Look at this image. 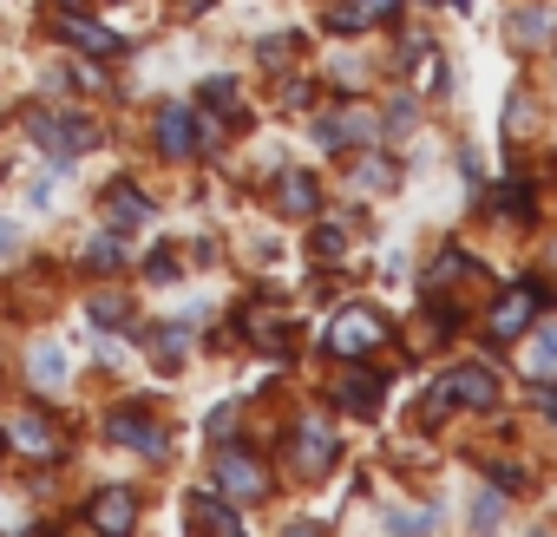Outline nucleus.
<instances>
[{
	"instance_id": "nucleus-1",
	"label": "nucleus",
	"mask_w": 557,
	"mask_h": 537,
	"mask_svg": "<svg viewBox=\"0 0 557 537\" xmlns=\"http://www.w3.org/2000/svg\"><path fill=\"white\" fill-rule=\"evenodd\" d=\"M106 439H112V446H132L138 459H164V452H171V433H164V420H158L145 400L112 407V413H106Z\"/></svg>"
},
{
	"instance_id": "nucleus-2",
	"label": "nucleus",
	"mask_w": 557,
	"mask_h": 537,
	"mask_svg": "<svg viewBox=\"0 0 557 537\" xmlns=\"http://www.w3.org/2000/svg\"><path fill=\"white\" fill-rule=\"evenodd\" d=\"M329 354H348V361H361V354H374L381 341H387V315L381 309H368V302H348L335 322H329Z\"/></svg>"
},
{
	"instance_id": "nucleus-3",
	"label": "nucleus",
	"mask_w": 557,
	"mask_h": 537,
	"mask_svg": "<svg viewBox=\"0 0 557 537\" xmlns=\"http://www.w3.org/2000/svg\"><path fill=\"white\" fill-rule=\"evenodd\" d=\"M210 472H216V491L223 498H262L269 491V465L249 459L243 446H216L210 452Z\"/></svg>"
},
{
	"instance_id": "nucleus-4",
	"label": "nucleus",
	"mask_w": 557,
	"mask_h": 537,
	"mask_svg": "<svg viewBox=\"0 0 557 537\" xmlns=\"http://www.w3.org/2000/svg\"><path fill=\"white\" fill-rule=\"evenodd\" d=\"M27 132H34V138H40V145H47V151H53L60 164L99 145V132H92V125H79L73 112H34V118H27Z\"/></svg>"
},
{
	"instance_id": "nucleus-5",
	"label": "nucleus",
	"mask_w": 557,
	"mask_h": 537,
	"mask_svg": "<svg viewBox=\"0 0 557 537\" xmlns=\"http://www.w3.org/2000/svg\"><path fill=\"white\" fill-rule=\"evenodd\" d=\"M374 138H381V118L361 112V105L322 112V118H315V145H322V151H355V145H374Z\"/></svg>"
},
{
	"instance_id": "nucleus-6",
	"label": "nucleus",
	"mask_w": 557,
	"mask_h": 537,
	"mask_svg": "<svg viewBox=\"0 0 557 537\" xmlns=\"http://www.w3.org/2000/svg\"><path fill=\"white\" fill-rule=\"evenodd\" d=\"M203 138H210V118H197V112H184V105H164V112H158V151H164V158H190Z\"/></svg>"
},
{
	"instance_id": "nucleus-7",
	"label": "nucleus",
	"mask_w": 557,
	"mask_h": 537,
	"mask_svg": "<svg viewBox=\"0 0 557 537\" xmlns=\"http://www.w3.org/2000/svg\"><path fill=\"white\" fill-rule=\"evenodd\" d=\"M537 302H550V296H544V289H531V283L505 289V296H498V309H492V322H485V328H492V341H518V335L531 328V309H537Z\"/></svg>"
},
{
	"instance_id": "nucleus-8",
	"label": "nucleus",
	"mask_w": 557,
	"mask_h": 537,
	"mask_svg": "<svg viewBox=\"0 0 557 537\" xmlns=\"http://www.w3.org/2000/svg\"><path fill=\"white\" fill-rule=\"evenodd\" d=\"M440 394H446L453 407H498V374L479 367V361H466V367H453V374L440 380Z\"/></svg>"
},
{
	"instance_id": "nucleus-9",
	"label": "nucleus",
	"mask_w": 557,
	"mask_h": 537,
	"mask_svg": "<svg viewBox=\"0 0 557 537\" xmlns=\"http://www.w3.org/2000/svg\"><path fill=\"white\" fill-rule=\"evenodd\" d=\"M289 452H296V465L315 478V472H329V465L342 459V439H335L329 426H296V433H289Z\"/></svg>"
},
{
	"instance_id": "nucleus-10",
	"label": "nucleus",
	"mask_w": 557,
	"mask_h": 537,
	"mask_svg": "<svg viewBox=\"0 0 557 537\" xmlns=\"http://www.w3.org/2000/svg\"><path fill=\"white\" fill-rule=\"evenodd\" d=\"M53 34H60V40H73V47H86V53H119V34L92 27V21H86V14H73V8H60V14H53Z\"/></svg>"
},
{
	"instance_id": "nucleus-11",
	"label": "nucleus",
	"mask_w": 557,
	"mask_h": 537,
	"mask_svg": "<svg viewBox=\"0 0 557 537\" xmlns=\"http://www.w3.org/2000/svg\"><path fill=\"white\" fill-rule=\"evenodd\" d=\"M86 524H92V530H132V524H138L132 491H119V485H112V491H99V498L86 504Z\"/></svg>"
},
{
	"instance_id": "nucleus-12",
	"label": "nucleus",
	"mask_w": 557,
	"mask_h": 537,
	"mask_svg": "<svg viewBox=\"0 0 557 537\" xmlns=\"http://www.w3.org/2000/svg\"><path fill=\"white\" fill-rule=\"evenodd\" d=\"M8 439H14L27 459H53V452H60V433H53V420H40V413H21V420L8 426Z\"/></svg>"
},
{
	"instance_id": "nucleus-13",
	"label": "nucleus",
	"mask_w": 557,
	"mask_h": 537,
	"mask_svg": "<svg viewBox=\"0 0 557 537\" xmlns=\"http://www.w3.org/2000/svg\"><path fill=\"white\" fill-rule=\"evenodd\" d=\"M505 40H511V53L544 47V40H550V8H518V14L505 21Z\"/></svg>"
},
{
	"instance_id": "nucleus-14",
	"label": "nucleus",
	"mask_w": 557,
	"mask_h": 537,
	"mask_svg": "<svg viewBox=\"0 0 557 537\" xmlns=\"http://www.w3.org/2000/svg\"><path fill=\"white\" fill-rule=\"evenodd\" d=\"M381 374H342V387H335V400L348 407V413H361V420H374L381 413Z\"/></svg>"
},
{
	"instance_id": "nucleus-15",
	"label": "nucleus",
	"mask_w": 557,
	"mask_h": 537,
	"mask_svg": "<svg viewBox=\"0 0 557 537\" xmlns=\"http://www.w3.org/2000/svg\"><path fill=\"white\" fill-rule=\"evenodd\" d=\"M275 203H283L289 216H315V210H322V190H315L309 171H283V184H275Z\"/></svg>"
},
{
	"instance_id": "nucleus-16",
	"label": "nucleus",
	"mask_w": 557,
	"mask_h": 537,
	"mask_svg": "<svg viewBox=\"0 0 557 537\" xmlns=\"http://www.w3.org/2000/svg\"><path fill=\"white\" fill-rule=\"evenodd\" d=\"M184 511H190V524H197V530H223V537H236V530H243V517H236L223 498H210V491H190V504H184Z\"/></svg>"
},
{
	"instance_id": "nucleus-17",
	"label": "nucleus",
	"mask_w": 557,
	"mask_h": 537,
	"mask_svg": "<svg viewBox=\"0 0 557 537\" xmlns=\"http://www.w3.org/2000/svg\"><path fill=\"white\" fill-rule=\"evenodd\" d=\"M106 216H112L119 229H132V223H151V203H145V190L112 184V190H106Z\"/></svg>"
},
{
	"instance_id": "nucleus-18",
	"label": "nucleus",
	"mask_w": 557,
	"mask_h": 537,
	"mask_svg": "<svg viewBox=\"0 0 557 537\" xmlns=\"http://www.w3.org/2000/svg\"><path fill=\"white\" fill-rule=\"evenodd\" d=\"M524 367L537 387H557V328H537V341L524 348Z\"/></svg>"
},
{
	"instance_id": "nucleus-19",
	"label": "nucleus",
	"mask_w": 557,
	"mask_h": 537,
	"mask_svg": "<svg viewBox=\"0 0 557 537\" xmlns=\"http://www.w3.org/2000/svg\"><path fill=\"white\" fill-rule=\"evenodd\" d=\"M27 374H34V387H40V394H53V387L66 380V354H60L53 341H40V348L27 354Z\"/></svg>"
},
{
	"instance_id": "nucleus-20",
	"label": "nucleus",
	"mask_w": 557,
	"mask_h": 537,
	"mask_svg": "<svg viewBox=\"0 0 557 537\" xmlns=\"http://www.w3.org/2000/svg\"><path fill=\"white\" fill-rule=\"evenodd\" d=\"M236 322L249 328V341H256V348H269V354H289V335H283V322H275V315H262V309H243Z\"/></svg>"
},
{
	"instance_id": "nucleus-21",
	"label": "nucleus",
	"mask_w": 557,
	"mask_h": 537,
	"mask_svg": "<svg viewBox=\"0 0 557 537\" xmlns=\"http://www.w3.org/2000/svg\"><path fill=\"white\" fill-rule=\"evenodd\" d=\"M459 276H472V255H466V249H446V255L433 262V276H426V296H446Z\"/></svg>"
},
{
	"instance_id": "nucleus-22",
	"label": "nucleus",
	"mask_w": 557,
	"mask_h": 537,
	"mask_svg": "<svg viewBox=\"0 0 557 537\" xmlns=\"http://www.w3.org/2000/svg\"><path fill=\"white\" fill-rule=\"evenodd\" d=\"M394 184H400L394 158H361V164H355V190H374V197H387Z\"/></svg>"
},
{
	"instance_id": "nucleus-23",
	"label": "nucleus",
	"mask_w": 557,
	"mask_h": 537,
	"mask_svg": "<svg viewBox=\"0 0 557 537\" xmlns=\"http://www.w3.org/2000/svg\"><path fill=\"white\" fill-rule=\"evenodd\" d=\"M86 268H92V276H119V268H125V242L119 236H92L86 242Z\"/></svg>"
},
{
	"instance_id": "nucleus-24",
	"label": "nucleus",
	"mask_w": 557,
	"mask_h": 537,
	"mask_svg": "<svg viewBox=\"0 0 557 537\" xmlns=\"http://www.w3.org/2000/svg\"><path fill=\"white\" fill-rule=\"evenodd\" d=\"M492 203H498V216H505V223H518V216L531 210V184H524V177H505V184L492 190Z\"/></svg>"
},
{
	"instance_id": "nucleus-25",
	"label": "nucleus",
	"mask_w": 557,
	"mask_h": 537,
	"mask_svg": "<svg viewBox=\"0 0 557 537\" xmlns=\"http://www.w3.org/2000/svg\"><path fill=\"white\" fill-rule=\"evenodd\" d=\"M309 249H315V262H342V255H348V229H342V223H322V229L309 236Z\"/></svg>"
},
{
	"instance_id": "nucleus-26",
	"label": "nucleus",
	"mask_w": 557,
	"mask_h": 537,
	"mask_svg": "<svg viewBox=\"0 0 557 537\" xmlns=\"http://www.w3.org/2000/svg\"><path fill=\"white\" fill-rule=\"evenodd\" d=\"M145 348H151L158 367H177L184 361V328H158V335H145Z\"/></svg>"
},
{
	"instance_id": "nucleus-27",
	"label": "nucleus",
	"mask_w": 557,
	"mask_h": 537,
	"mask_svg": "<svg viewBox=\"0 0 557 537\" xmlns=\"http://www.w3.org/2000/svg\"><path fill=\"white\" fill-rule=\"evenodd\" d=\"M413 60H420V66H413V79H420L426 92H446V60H440V47H420Z\"/></svg>"
},
{
	"instance_id": "nucleus-28",
	"label": "nucleus",
	"mask_w": 557,
	"mask_h": 537,
	"mask_svg": "<svg viewBox=\"0 0 557 537\" xmlns=\"http://www.w3.org/2000/svg\"><path fill=\"white\" fill-rule=\"evenodd\" d=\"M524 125H531V99L511 92V99H505V138H524Z\"/></svg>"
},
{
	"instance_id": "nucleus-29",
	"label": "nucleus",
	"mask_w": 557,
	"mask_h": 537,
	"mask_svg": "<svg viewBox=\"0 0 557 537\" xmlns=\"http://www.w3.org/2000/svg\"><path fill=\"white\" fill-rule=\"evenodd\" d=\"M86 309H92V322H99V328H106V322H125V315H132V309H125V296H106V289H99V296H92Z\"/></svg>"
},
{
	"instance_id": "nucleus-30",
	"label": "nucleus",
	"mask_w": 557,
	"mask_h": 537,
	"mask_svg": "<svg viewBox=\"0 0 557 537\" xmlns=\"http://www.w3.org/2000/svg\"><path fill=\"white\" fill-rule=\"evenodd\" d=\"M329 27H335V34H361V27H374V21H368L361 8H348V0H342V8H329Z\"/></svg>"
},
{
	"instance_id": "nucleus-31",
	"label": "nucleus",
	"mask_w": 557,
	"mask_h": 537,
	"mask_svg": "<svg viewBox=\"0 0 557 537\" xmlns=\"http://www.w3.org/2000/svg\"><path fill=\"white\" fill-rule=\"evenodd\" d=\"M197 99H203V105H236V79H203Z\"/></svg>"
},
{
	"instance_id": "nucleus-32",
	"label": "nucleus",
	"mask_w": 557,
	"mask_h": 537,
	"mask_svg": "<svg viewBox=\"0 0 557 537\" xmlns=\"http://www.w3.org/2000/svg\"><path fill=\"white\" fill-rule=\"evenodd\" d=\"M492 485H498V498H511V491H524V472L518 465H492Z\"/></svg>"
},
{
	"instance_id": "nucleus-33",
	"label": "nucleus",
	"mask_w": 557,
	"mask_h": 537,
	"mask_svg": "<svg viewBox=\"0 0 557 537\" xmlns=\"http://www.w3.org/2000/svg\"><path fill=\"white\" fill-rule=\"evenodd\" d=\"M151 283H177V255H171V249L151 255Z\"/></svg>"
},
{
	"instance_id": "nucleus-34",
	"label": "nucleus",
	"mask_w": 557,
	"mask_h": 537,
	"mask_svg": "<svg viewBox=\"0 0 557 537\" xmlns=\"http://www.w3.org/2000/svg\"><path fill=\"white\" fill-rule=\"evenodd\" d=\"M355 8H361L368 21H394V8H400V0H355Z\"/></svg>"
},
{
	"instance_id": "nucleus-35",
	"label": "nucleus",
	"mask_w": 557,
	"mask_h": 537,
	"mask_svg": "<svg viewBox=\"0 0 557 537\" xmlns=\"http://www.w3.org/2000/svg\"><path fill=\"white\" fill-rule=\"evenodd\" d=\"M472 524H498V498H479L472 504Z\"/></svg>"
},
{
	"instance_id": "nucleus-36",
	"label": "nucleus",
	"mask_w": 557,
	"mask_h": 537,
	"mask_svg": "<svg viewBox=\"0 0 557 537\" xmlns=\"http://www.w3.org/2000/svg\"><path fill=\"white\" fill-rule=\"evenodd\" d=\"M14 242H21V229H14V223H0V255H8Z\"/></svg>"
},
{
	"instance_id": "nucleus-37",
	"label": "nucleus",
	"mask_w": 557,
	"mask_h": 537,
	"mask_svg": "<svg viewBox=\"0 0 557 537\" xmlns=\"http://www.w3.org/2000/svg\"><path fill=\"white\" fill-rule=\"evenodd\" d=\"M544 413H550V420H557V394H550V387H544Z\"/></svg>"
},
{
	"instance_id": "nucleus-38",
	"label": "nucleus",
	"mask_w": 557,
	"mask_h": 537,
	"mask_svg": "<svg viewBox=\"0 0 557 537\" xmlns=\"http://www.w3.org/2000/svg\"><path fill=\"white\" fill-rule=\"evenodd\" d=\"M453 8H466V0H453Z\"/></svg>"
},
{
	"instance_id": "nucleus-39",
	"label": "nucleus",
	"mask_w": 557,
	"mask_h": 537,
	"mask_svg": "<svg viewBox=\"0 0 557 537\" xmlns=\"http://www.w3.org/2000/svg\"><path fill=\"white\" fill-rule=\"evenodd\" d=\"M190 8H203V0H190Z\"/></svg>"
}]
</instances>
